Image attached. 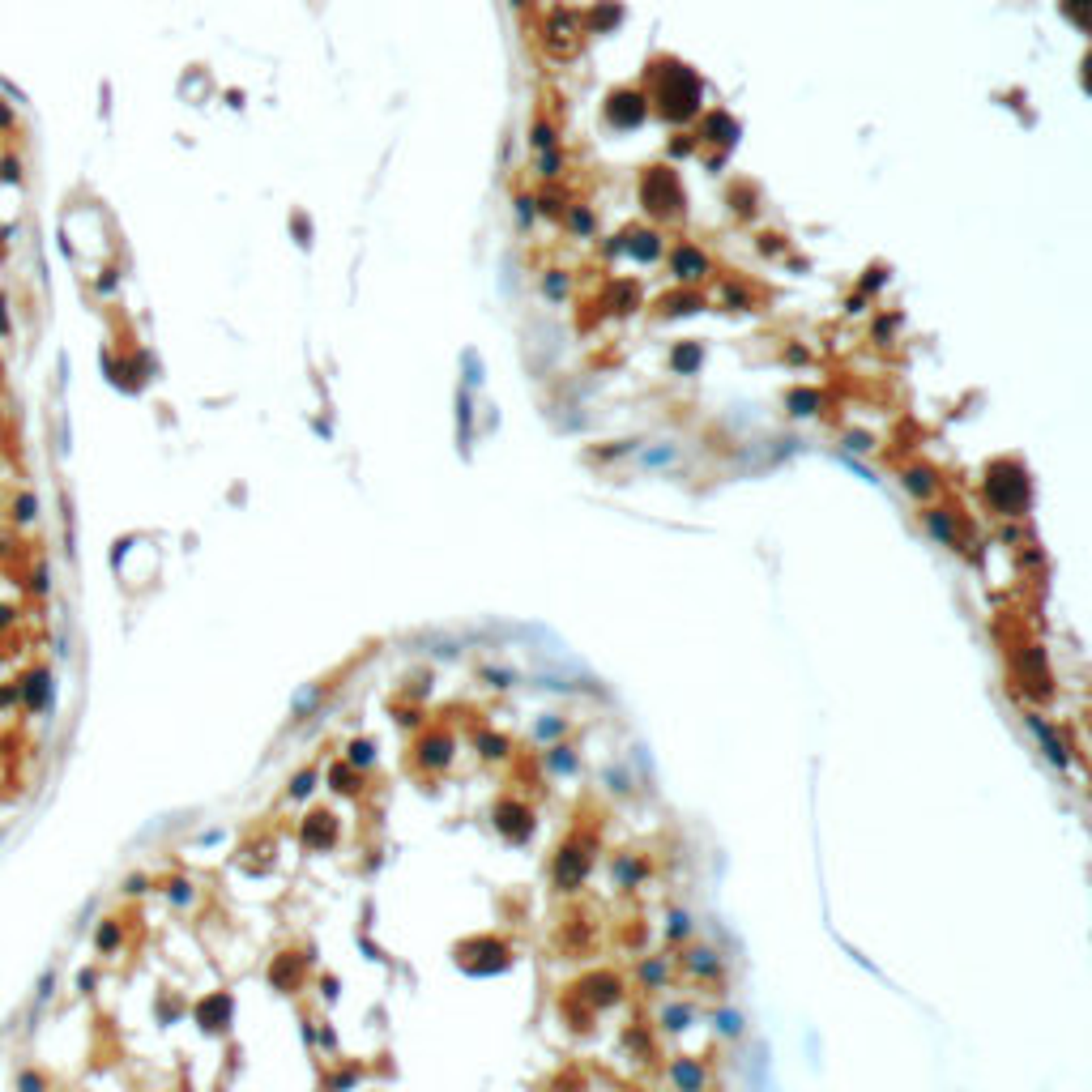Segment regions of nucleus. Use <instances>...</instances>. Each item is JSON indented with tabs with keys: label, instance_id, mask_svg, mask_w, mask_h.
I'll return each instance as SVG.
<instances>
[{
	"label": "nucleus",
	"instance_id": "obj_1",
	"mask_svg": "<svg viewBox=\"0 0 1092 1092\" xmlns=\"http://www.w3.org/2000/svg\"><path fill=\"white\" fill-rule=\"evenodd\" d=\"M666 82H670V90H657L661 111H670V115L691 111V103H696V78H691L687 68H670V73H666Z\"/></svg>",
	"mask_w": 1092,
	"mask_h": 1092
},
{
	"label": "nucleus",
	"instance_id": "obj_2",
	"mask_svg": "<svg viewBox=\"0 0 1092 1092\" xmlns=\"http://www.w3.org/2000/svg\"><path fill=\"white\" fill-rule=\"evenodd\" d=\"M500 828L504 832H512L516 840H525L530 836V811H520V807H500Z\"/></svg>",
	"mask_w": 1092,
	"mask_h": 1092
},
{
	"label": "nucleus",
	"instance_id": "obj_3",
	"mask_svg": "<svg viewBox=\"0 0 1092 1092\" xmlns=\"http://www.w3.org/2000/svg\"><path fill=\"white\" fill-rule=\"evenodd\" d=\"M414 760H418V764H423V768H435V764H449V738H440V734H435V738H427V742H423V747H418V755H414Z\"/></svg>",
	"mask_w": 1092,
	"mask_h": 1092
},
{
	"label": "nucleus",
	"instance_id": "obj_4",
	"mask_svg": "<svg viewBox=\"0 0 1092 1092\" xmlns=\"http://www.w3.org/2000/svg\"><path fill=\"white\" fill-rule=\"evenodd\" d=\"M320 824H312V828H304V836L312 840V845H325L329 840V832H333V824H329V815H316Z\"/></svg>",
	"mask_w": 1092,
	"mask_h": 1092
},
{
	"label": "nucleus",
	"instance_id": "obj_5",
	"mask_svg": "<svg viewBox=\"0 0 1092 1092\" xmlns=\"http://www.w3.org/2000/svg\"><path fill=\"white\" fill-rule=\"evenodd\" d=\"M675 1076H679V1084H687V1088H696V1084H700V1071H696V1066H679Z\"/></svg>",
	"mask_w": 1092,
	"mask_h": 1092
},
{
	"label": "nucleus",
	"instance_id": "obj_6",
	"mask_svg": "<svg viewBox=\"0 0 1092 1092\" xmlns=\"http://www.w3.org/2000/svg\"><path fill=\"white\" fill-rule=\"evenodd\" d=\"M0 176H5L9 184H13V180H21V162H13V158H5V162H0Z\"/></svg>",
	"mask_w": 1092,
	"mask_h": 1092
},
{
	"label": "nucleus",
	"instance_id": "obj_7",
	"mask_svg": "<svg viewBox=\"0 0 1092 1092\" xmlns=\"http://www.w3.org/2000/svg\"><path fill=\"white\" fill-rule=\"evenodd\" d=\"M355 764H371V742H355Z\"/></svg>",
	"mask_w": 1092,
	"mask_h": 1092
},
{
	"label": "nucleus",
	"instance_id": "obj_8",
	"mask_svg": "<svg viewBox=\"0 0 1092 1092\" xmlns=\"http://www.w3.org/2000/svg\"><path fill=\"white\" fill-rule=\"evenodd\" d=\"M0 124H13V111L9 107H0Z\"/></svg>",
	"mask_w": 1092,
	"mask_h": 1092
}]
</instances>
